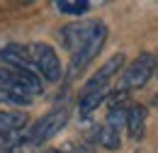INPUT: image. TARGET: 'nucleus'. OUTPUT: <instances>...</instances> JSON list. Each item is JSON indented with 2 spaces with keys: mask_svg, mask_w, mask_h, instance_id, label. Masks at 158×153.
Returning <instances> with one entry per match:
<instances>
[{
  "mask_svg": "<svg viewBox=\"0 0 158 153\" xmlns=\"http://www.w3.org/2000/svg\"><path fill=\"white\" fill-rule=\"evenodd\" d=\"M68 122V110L66 107H59L54 112H49L46 117H41L39 122H34L29 126V146H41L46 143L51 136H56L66 126Z\"/></svg>",
  "mask_w": 158,
  "mask_h": 153,
  "instance_id": "2",
  "label": "nucleus"
},
{
  "mask_svg": "<svg viewBox=\"0 0 158 153\" xmlns=\"http://www.w3.org/2000/svg\"><path fill=\"white\" fill-rule=\"evenodd\" d=\"M119 71H124V54H114V56L110 58L98 73L85 83V90H83V93H88V90H100V88H112V78L117 76Z\"/></svg>",
  "mask_w": 158,
  "mask_h": 153,
  "instance_id": "7",
  "label": "nucleus"
},
{
  "mask_svg": "<svg viewBox=\"0 0 158 153\" xmlns=\"http://www.w3.org/2000/svg\"><path fill=\"white\" fill-rule=\"evenodd\" d=\"M22 143H29V129H17V131H5L0 134V153H7L12 148H17Z\"/></svg>",
  "mask_w": 158,
  "mask_h": 153,
  "instance_id": "10",
  "label": "nucleus"
},
{
  "mask_svg": "<svg viewBox=\"0 0 158 153\" xmlns=\"http://www.w3.org/2000/svg\"><path fill=\"white\" fill-rule=\"evenodd\" d=\"M29 56H32V63H34V68H37V73H39L44 80H49V83H56L61 78V61H59V54L49 46V44H32L29 46Z\"/></svg>",
  "mask_w": 158,
  "mask_h": 153,
  "instance_id": "3",
  "label": "nucleus"
},
{
  "mask_svg": "<svg viewBox=\"0 0 158 153\" xmlns=\"http://www.w3.org/2000/svg\"><path fill=\"white\" fill-rule=\"evenodd\" d=\"M110 95H112V88H100V90H88V93H83V97H80V102H78L80 117L93 114Z\"/></svg>",
  "mask_w": 158,
  "mask_h": 153,
  "instance_id": "9",
  "label": "nucleus"
},
{
  "mask_svg": "<svg viewBox=\"0 0 158 153\" xmlns=\"http://www.w3.org/2000/svg\"><path fill=\"white\" fill-rule=\"evenodd\" d=\"M46 153H63V151H46Z\"/></svg>",
  "mask_w": 158,
  "mask_h": 153,
  "instance_id": "16",
  "label": "nucleus"
},
{
  "mask_svg": "<svg viewBox=\"0 0 158 153\" xmlns=\"http://www.w3.org/2000/svg\"><path fill=\"white\" fill-rule=\"evenodd\" d=\"M153 73H156V58L151 56V54H139V56L124 68L119 90H122V93H127V90H139V88H143V85L151 80Z\"/></svg>",
  "mask_w": 158,
  "mask_h": 153,
  "instance_id": "1",
  "label": "nucleus"
},
{
  "mask_svg": "<svg viewBox=\"0 0 158 153\" xmlns=\"http://www.w3.org/2000/svg\"><path fill=\"white\" fill-rule=\"evenodd\" d=\"M56 10L61 15H85L90 10V2L88 0H56Z\"/></svg>",
  "mask_w": 158,
  "mask_h": 153,
  "instance_id": "13",
  "label": "nucleus"
},
{
  "mask_svg": "<svg viewBox=\"0 0 158 153\" xmlns=\"http://www.w3.org/2000/svg\"><path fill=\"white\" fill-rule=\"evenodd\" d=\"M0 63L5 68H12V71H32L37 73L32 56H29V46H20V44H10L5 49H0Z\"/></svg>",
  "mask_w": 158,
  "mask_h": 153,
  "instance_id": "6",
  "label": "nucleus"
},
{
  "mask_svg": "<svg viewBox=\"0 0 158 153\" xmlns=\"http://www.w3.org/2000/svg\"><path fill=\"white\" fill-rule=\"evenodd\" d=\"M27 126V114L24 112H0V134L5 131H17Z\"/></svg>",
  "mask_w": 158,
  "mask_h": 153,
  "instance_id": "12",
  "label": "nucleus"
},
{
  "mask_svg": "<svg viewBox=\"0 0 158 153\" xmlns=\"http://www.w3.org/2000/svg\"><path fill=\"white\" fill-rule=\"evenodd\" d=\"M156 76H158V66H156Z\"/></svg>",
  "mask_w": 158,
  "mask_h": 153,
  "instance_id": "17",
  "label": "nucleus"
},
{
  "mask_svg": "<svg viewBox=\"0 0 158 153\" xmlns=\"http://www.w3.org/2000/svg\"><path fill=\"white\" fill-rule=\"evenodd\" d=\"M105 41H107V24L105 22H100L98 32H95V37L90 39L83 49H80L78 54L73 56V61H71V78H76L78 73H83L90 63H93V58L98 56L100 51H102V46H105Z\"/></svg>",
  "mask_w": 158,
  "mask_h": 153,
  "instance_id": "5",
  "label": "nucleus"
},
{
  "mask_svg": "<svg viewBox=\"0 0 158 153\" xmlns=\"http://www.w3.org/2000/svg\"><path fill=\"white\" fill-rule=\"evenodd\" d=\"M95 139H98V143L102 148H107V151H117L119 146H122V136L112 129V126H107V124H102L98 126V131H95Z\"/></svg>",
  "mask_w": 158,
  "mask_h": 153,
  "instance_id": "11",
  "label": "nucleus"
},
{
  "mask_svg": "<svg viewBox=\"0 0 158 153\" xmlns=\"http://www.w3.org/2000/svg\"><path fill=\"white\" fill-rule=\"evenodd\" d=\"M0 102H12V105H29L32 97L20 95V93H12V90H2L0 88Z\"/></svg>",
  "mask_w": 158,
  "mask_h": 153,
  "instance_id": "14",
  "label": "nucleus"
},
{
  "mask_svg": "<svg viewBox=\"0 0 158 153\" xmlns=\"http://www.w3.org/2000/svg\"><path fill=\"white\" fill-rule=\"evenodd\" d=\"M143 131H146V107L143 105H129L127 110V134L129 139H143Z\"/></svg>",
  "mask_w": 158,
  "mask_h": 153,
  "instance_id": "8",
  "label": "nucleus"
},
{
  "mask_svg": "<svg viewBox=\"0 0 158 153\" xmlns=\"http://www.w3.org/2000/svg\"><path fill=\"white\" fill-rule=\"evenodd\" d=\"M63 153H95V148H93V143H78V146H71Z\"/></svg>",
  "mask_w": 158,
  "mask_h": 153,
  "instance_id": "15",
  "label": "nucleus"
},
{
  "mask_svg": "<svg viewBox=\"0 0 158 153\" xmlns=\"http://www.w3.org/2000/svg\"><path fill=\"white\" fill-rule=\"evenodd\" d=\"M98 27H100L98 19H90V22H73V24H68V27L61 29V41H63V46L76 56L80 49L95 37Z\"/></svg>",
  "mask_w": 158,
  "mask_h": 153,
  "instance_id": "4",
  "label": "nucleus"
}]
</instances>
